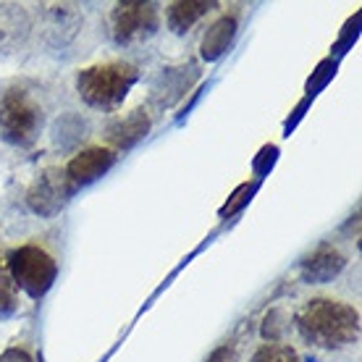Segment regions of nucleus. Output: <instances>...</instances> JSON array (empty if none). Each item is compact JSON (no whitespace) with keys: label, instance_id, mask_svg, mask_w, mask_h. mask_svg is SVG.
<instances>
[{"label":"nucleus","instance_id":"nucleus-1","mask_svg":"<svg viewBox=\"0 0 362 362\" xmlns=\"http://www.w3.org/2000/svg\"><path fill=\"white\" fill-rule=\"evenodd\" d=\"M299 336L317 349H341L360 339V313L341 299L313 297L294 317Z\"/></svg>","mask_w":362,"mask_h":362},{"label":"nucleus","instance_id":"nucleus-2","mask_svg":"<svg viewBox=\"0 0 362 362\" xmlns=\"http://www.w3.org/2000/svg\"><path fill=\"white\" fill-rule=\"evenodd\" d=\"M45 129V103L27 82H11L0 90V142L27 150Z\"/></svg>","mask_w":362,"mask_h":362},{"label":"nucleus","instance_id":"nucleus-3","mask_svg":"<svg viewBox=\"0 0 362 362\" xmlns=\"http://www.w3.org/2000/svg\"><path fill=\"white\" fill-rule=\"evenodd\" d=\"M139 82V69L129 61H103L76 74V95L92 110H118Z\"/></svg>","mask_w":362,"mask_h":362},{"label":"nucleus","instance_id":"nucleus-4","mask_svg":"<svg viewBox=\"0 0 362 362\" xmlns=\"http://www.w3.org/2000/svg\"><path fill=\"white\" fill-rule=\"evenodd\" d=\"M6 273L18 291L42 299L58 279V260L40 245H18L6 255Z\"/></svg>","mask_w":362,"mask_h":362},{"label":"nucleus","instance_id":"nucleus-5","mask_svg":"<svg viewBox=\"0 0 362 362\" xmlns=\"http://www.w3.org/2000/svg\"><path fill=\"white\" fill-rule=\"evenodd\" d=\"M160 29L158 3H116L110 11V37L121 47H136Z\"/></svg>","mask_w":362,"mask_h":362},{"label":"nucleus","instance_id":"nucleus-6","mask_svg":"<svg viewBox=\"0 0 362 362\" xmlns=\"http://www.w3.org/2000/svg\"><path fill=\"white\" fill-rule=\"evenodd\" d=\"M74 184L66 176L64 165H47L37 173L35 181L27 189V205L29 210L40 218H55L64 213L66 205L74 197Z\"/></svg>","mask_w":362,"mask_h":362},{"label":"nucleus","instance_id":"nucleus-7","mask_svg":"<svg viewBox=\"0 0 362 362\" xmlns=\"http://www.w3.org/2000/svg\"><path fill=\"white\" fill-rule=\"evenodd\" d=\"M84 16L76 3H47L40 11V37L47 50L64 53L82 35Z\"/></svg>","mask_w":362,"mask_h":362},{"label":"nucleus","instance_id":"nucleus-8","mask_svg":"<svg viewBox=\"0 0 362 362\" xmlns=\"http://www.w3.org/2000/svg\"><path fill=\"white\" fill-rule=\"evenodd\" d=\"M197 79H199V64L192 61V58L189 61H181V64H176V66H165L153 82V90H150V108L153 110L173 108V105L194 87Z\"/></svg>","mask_w":362,"mask_h":362},{"label":"nucleus","instance_id":"nucleus-9","mask_svg":"<svg viewBox=\"0 0 362 362\" xmlns=\"http://www.w3.org/2000/svg\"><path fill=\"white\" fill-rule=\"evenodd\" d=\"M116 160L118 155L110 147L92 145V147H82L79 153H74L71 160L64 168L69 181L74 184V189H82V187H90V184L103 179L116 165Z\"/></svg>","mask_w":362,"mask_h":362},{"label":"nucleus","instance_id":"nucleus-10","mask_svg":"<svg viewBox=\"0 0 362 362\" xmlns=\"http://www.w3.org/2000/svg\"><path fill=\"white\" fill-rule=\"evenodd\" d=\"M35 18L21 3H0V55H16L29 45Z\"/></svg>","mask_w":362,"mask_h":362},{"label":"nucleus","instance_id":"nucleus-11","mask_svg":"<svg viewBox=\"0 0 362 362\" xmlns=\"http://www.w3.org/2000/svg\"><path fill=\"white\" fill-rule=\"evenodd\" d=\"M150 127H153V116H150V108H134L129 110V113H124V116L113 118L108 124V129H105V139H108V145L113 153H127V150H132L134 145H139L142 139L147 136V132H150Z\"/></svg>","mask_w":362,"mask_h":362},{"label":"nucleus","instance_id":"nucleus-12","mask_svg":"<svg viewBox=\"0 0 362 362\" xmlns=\"http://www.w3.org/2000/svg\"><path fill=\"white\" fill-rule=\"evenodd\" d=\"M346 268V255L334 245H320L299 260V276L308 284H328Z\"/></svg>","mask_w":362,"mask_h":362},{"label":"nucleus","instance_id":"nucleus-13","mask_svg":"<svg viewBox=\"0 0 362 362\" xmlns=\"http://www.w3.org/2000/svg\"><path fill=\"white\" fill-rule=\"evenodd\" d=\"M87 136H90V121L76 110H64L50 127V145L61 155L79 153Z\"/></svg>","mask_w":362,"mask_h":362},{"label":"nucleus","instance_id":"nucleus-14","mask_svg":"<svg viewBox=\"0 0 362 362\" xmlns=\"http://www.w3.org/2000/svg\"><path fill=\"white\" fill-rule=\"evenodd\" d=\"M216 8V3H205V0H176L165 11V24L173 35H187L202 16H208Z\"/></svg>","mask_w":362,"mask_h":362},{"label":"nucleus","instance_id":"nucleus-15","mask_svg":"<svg viewBox=\"0 0 362 362\" xmlns=\"http://www.w3.org/2000/svg\"><path fill=\"white\" fill-rule=\"evenodd\" d=\"M236 29H239V21H236V16L231 13V16H221L218 21H213L210 24V29L205 32V37H202V58L205 61H218L221 55L226 53L228 47H231V42H234L236 37Z\"/></svg>","mask_w":362,"mask_h":362},{"label":"nucleus","instance_id":"nucleus-16","mask_svg":"<svg viewBox=\"0 0 362 362\" xmlns=\"http://www.w3.org/2000/svg\"><path fill=\"white\" fill-rule=\"evenodd\" d=\"M21 310V299H18L16 284L8 279V273L0 271V320H8Z\"/></svg>","mask_w":362,"mask_h":362},{"label":"nucleus","instance_id":"nucleus-17","mask_svg":"<svg viewBox=\"0 0 362 362\" xmlns=\"http://www.w3.org/2000/svg\"><path fill=\"white\" fill-rule=\"evenodd\" d=\"M250 362H302L291 344H263L257 346Z\"/></svg>","mask_w":362,"mask_h":362},{"label":"nucleus","instance_id":"nucleus-18","mask_svg":"<svg viewBox=\"0 0 362 362\" xmlns=\"http://www.w3.org/2000/svg\"><path fill=\"white\" fill-rule=\"evenodd\" d=\"M263 339L265 341H271V344H281V339H284V331H286V315H284V310H271L263 320Z\"/></svg>","mask_w":362,"mask_h":362},{"label":"nucleus","instance_id":"nucleus-19","mask_svg":"<svg viewBox=\"0 0 362 362\" xmlns=\"http://www.w3.org/2000/svg\"><path fill=\"white\" fill-rule=\"evenodd\" d=\"M0 362H35V357L24 346H8L0 352Z\"/></svg>","mask_w":362,"mask_h":362},{"label":"nucleus","instance_id":"nucleus-20","mask_svg":"<svg viewBox=\"0 0 362 362\" xmlns=\"http://www.w3.org/2000/svg\"><path fill=\"white\" fill-rule=\"evenodd\" d=\"M208 362H239V357H236V349H234V346L223 344V346H218L216 352L210 354Z\"/></svg>","mask_w":362,"mask_h":362}]
</instances>
